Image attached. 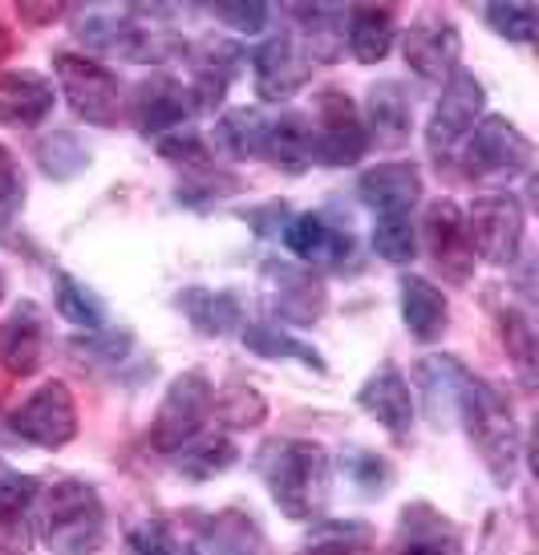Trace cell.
<instances>
[{
	"instance_id": "cell-12",
	"label": "cell",
	"mask_w": 539,
	"mask_h": 555,
	"mask_svg": "<svg viewBox=\"0 0 539 555\" xmlns=\"http://www.w3.org/2000/svg\"><path fill=\"white\" fill-rule=\"evenodd\" d=\"M264 305L272 317L288 324H317L329 309V293H324V280L293 260H268L260 272Z\"/></svg>"
},
{
	"instance_id": "cell-47",
	"label": "cell",
	"mask_w": 539,
	"mask_h": 555,
	"mask_svg": "<svg viewBox=\"0 0 539 555\" xmlns=\"http://www.w3.org/2000/svg\"><path fill=\"white\" fill-rule=\"evenodd\" d=\"M25 203V175L16 167V158L0 146V223L13 219Z\"/></svg>"
},
{
	"instance_id": "cell-9",
	"label": "cell",
	"mask_w": 539,
	"mask_h": 555,
	"mask_svg": "<svg viewBox=\"0 0 539 555\" xmlns=\"http://www.w3.org/2000/svg\"><path fill=\"white\" fill-rule=\"evenodd\" d=\"M524 203L515 199L511 191H491L478 195L466 211V232H471V247L495 268H511L519 260L524 247Z\"/></svg>"
},
{
	"instance_id": "cell-34",
	"label": "cell",
	"mask_w": 539,
	"mask_h": 555,
	"mask_svg": "<svg viewBox=\"0 0 539 555\" xmlns=\"http://www.w3.org/2000/svg\"><path fill=\"white\" fill-rule=\"evenodd\" d=\"M244 345L260 357H280V361H300L308 370L324 373V357L308 345V340L293 337L288 328H277V324H244Z\"/></svg>"
},
{
	"instance_id": "cell-43",
	"label": "cell",
	"mask_w": 539,
	"mask_h": 555,
	"mask_svg": "<svg viewBox=\"0 0 539 555\" xmlns=\"http://www.w3.org/2000/svg\"><path fill=\"white\" fill-rule=\"evenodd\" d=\"M487 25H491L499 37H508L515 46H527L536 37V9L527 0H515V4H487Z\"/></svg>"
},
{
	"instance_id": "cell-39",
	"label": "cell",
	"mask_w": 539,
	"mask_h": 555,
	"mask_svg": "<svg viewBox=\"0 0 539 555\" xmlns=\"http://www.w3.org/2000/svg\"><path fill=\"white\" fill-rule=\"evenodd\" d=\"M211 414H216L228 430H256L264 422V414H268V405H264V398L252 386H228L216 398Z\"/></svg>"
},
{
	"instance_id": "cell-53",
	"label": "cell",
	"mask_w": 539,
	"mask_h": 555,
	"mask_svg": "<svg viewBox=\"0 0 539 555\" xmlns=\"http://www.w3.org/2000/svg\"><path fill=\"white\" fill-rule=\"evenodd\" d=\"M0 296H4V276H0Z\"/></svg>"
},
{
	"instance_id": "cell-30",
	"label": "cell",
	"mask_w": 539,
	"mask_h": 555,
	"mask_svg": "<svg viewBox=\"0 0 539 555\" xmlns=\"http://www.w3.org/2000/svg\"><path fill=\"white\" fill-rule=\"evenodd\" d=\"M179 309L203 337H228L235 328H244V309L235 293H216V288H183Z\"/></svg>"
},
{
	"instance_id": "cell-32",
	"label": "cell",
	"mask_w": 539,
	"mask_h": 555,
	"mask_svg": "<svg viewBox=\"0 0 539 555\" xmlns=\"http://www.w3.org/2000/svg\"><path fill=\"white\" fill-rule=\"evenodd\" d=\"M235 459H240V450L228 434H200L187 447L175 450V470L191 482H207V478L223 475L228 466H235Z\"/></svg>"
},
{
	"instance_id": "cell-10",
	"label": "cell",
	"mask_w": 539,
	"mask_h": 555,
	"mask_svg": "<svg viewBox=\"0 0 539 555\" xmlns=\"http://www.w3.org/2000/svg\"><path fill=\"white\" fill-rule=\"evenodd\" d=\"M57 81L69 109L90 126H114L123 114V86L102 62H90L81 53H57L53 57Z\"/></svg>"
},
{
	"instance_id": "cell-24",
	"label": "cell",
	"mask_w": 539,
	"mask_h": 555,
	"mask_svg": "<svg viewBox=\"0 0 539 555\" xmlns=\"http://www.w3.org/2000/svg\"><path fill=\"white\" fill-rule=\"evenodd\" d=\"M244 62V53L231 46V41H203L191 53V106L195 109H216L228 93L235 69Z\"/></svg>"
},
{
	"instance_id": "cell-40",
	"label": "cell",
	"mask_w": 539,
	"mask_h": 555,
	"mask_svg": "<svg viewBox=\"0 0 539 555\" xmlns=\"http://www.w3.org/2000/svg\"><path fill=\"white\" fill-rule=\"evenodd\" d=\"M130 349H134V337L126 328H102V333L69 340V353L81 357V365H123Z\"/></svg>"
},
{
	"instance_id": "cell-3",
	"label": "cell",
	"mask_w": 539,
	"mask_h": 555,
	"mask_svg": "<svg viewBox=\"0 0 539 555\" xmlns=\"http://www.w3.org/2000/svg\"><path fill=\"white\" fill-rule=\"evenodd\" d=\"M459 422L471 434V447L487 466V475L499 491H508L515 475H519V459H524V430L515 422L511 401L483 377H466L459 393Z\"/></svg>"
},
{
	"instance_id": "cell-41",
	"label": "cell",
	"mask_w": 539,
	"mask_h": 555,
	"mask_svg": "<svg viewBox=\"0 0 539 555\" xmlns=\"http://www.w3.org/2000/svg\"><path fill=\"white\" fill-rule=\"evenodd\" d=\"M373 251L382 256L385 263H410L418 256V232L410 216H389L377 219L373 228Z\"/></svg>"
},
{
	"instance_id": "cell-42",
	"label": "cell",
	"mask_w": 539,
	"mask_h": 555,
	"mask_svg": "<svg viewBox=\"0 0 539 555\" xmlns=\"http://www.w3.org/2000/svg\"><path fill=\"white\" fill-rule=\"evenodd\" d=\"M158 155L167 158V163H175L183 175L216 167V163H211V151H207V142H203L200 134H191V130H170V134H163V139H158Z\"/></svg>"
},
{
	"instance_id": "cell-22",
	"label": "cell",
	"mask_w": 539,
	"mask_h": 555,
	"mask_svg": "<svg viewBox=\"0 0 539 555\" xmlns=\"http://www.w3.org/2000/svg\"><path fill=\"white\" fill-rule=\"evenodd\" d=\"M53 109V81L33 69H9L0 74V126L33 130Z\"/></svg>"
},
{
	"instance_id": "cell-15",
	"label": "cell",
	"mask_w": 539,
	"mask_h": 555,
	"mask_svg": "<svg viewBox=\"0 0 539 555\" xmlns=\"http://www.w3.org/2000/svg\"><path fill=\"white\" fill-rule=\"evenodd\" d=\"M422 235H426V251L442 268V276L462 284V280L475 272V247H471L466 216H462L459 203L434 199L426 207V219H422Z\"/></svg>"
},
{
	"instance_id": "cell-29",
	"label": "cell",
	"mask_w": 539,
	"mask_h": 555,
	"mask_svg": "<svg viewBox=\"0 0 539 555\" xmlns=\"http://www.w3.org/2000/svg\"><path fill=\"white\" fill-rule=\"evenodd\" d=\"M293 21L300 25V53L308 57V65H329L341 57L345 46V13L333 4H312V9H293Z\"/></svg>"
},
{
	"instance_id": "cell-8",
	"label": "cell",
	"mask_w": 539,
	"mask_h": 555,
	"mask_svg": "<svg viewBox=\"0 0 539 555\" xmlns=\"http://www.w3.org/2000/svg\"><path fill=\"white\" fill-rule=\"evenodd\" d=\"M211 405H216V389L207 382V373L187 370L170 382L167 398L158 405L151 426V442L154 450L163 454H175L179 447H187L191 438H200L207 417H211Z\"/></svg>"
},
{
	"instance_id": "cell-49",
	"label": "cell",
	"mask_w": 539,
	"mask_h": 555,
	"mask_svg": "<svg viewBox=\"0 0 539 555\" xmlns=\"http://www.w3.org/2000/svg\"><path fill=\"white\" fill-rule=\"evenodd\" d=\"M33 540V515H0V555H25Z\"/></svg>"
},
{
	"instance_id": "cell-33",
	"label": "cell",
	"mask_w": 539,
	"mask_h": 555,
	"mask_svg": "<svg viewBox=\"0 0 539 555\" xmlns=\"http://www.w3.org/2000/svg\"><path fill=\"white\" fill-rule=\"evenodd\" d=\"M53 305L81 333H102L106 328V305L93 296V288H86L69 272H57V280H53Z\"/></svg>"
},
{
	"instance_id": "cell-19",
	"label": "cell",
	"mask_w": 539,
	"mask_h": 555,
	"mask_svg": "<svg viewBox=\"0 0 539 555\" xmlns=\"http://www.w3.org/2000/svg\"><path fill=\"white\" fill-rule=\"evenodd\" d=\"M357 195L365 207L377 211V219L410 216L422 199V175L414 163H382L357 179Z\"/></svg>"
},
{
	"instance_id": "cell-7",
	"label": "cell",
	"mask_w": 539,
	"mask_h": 555,
	"mask_svg": "<svg viewBox=\"0 0 539 555\" xmlns=\"http://www.w3.org/2000/svg\"><path fill=\"white\" fill-rule=\"evenodd\" d=\"M308 126H312V163L321 167H354L370 151V130L349 93L321 90L317 118H308Z\"/></svg>"
},
{
	"instance_id": "cell-46",
	"label": "cell",
	"mask_w": 539,
	"mask_h": 555,
	"mask_svg": "<svg viewBox=\"0 0 539 555\" xmlns=\"http://www.w3.org/2000/svg\"><path fill=\"white\" fill-rule=\"evenodd\" d=\"M211 13L244 37H256L268 25V4H260V0H228V4H216Z\"/></svg>"
},
{
	"instance_id": "cell-37",
	"label": "cell",
	"mask_w": 539,
	"mask_h": 555,
	"mask_svg": "<svg viewBox=\"0 0 539 555\" xmlns=\"http://www.w3.org/2000/svg\"><path fill=\"white\" fill-rule=\"evenodd\" d=\"M499 337H503L508 361L515 365L519 382H524V386L531 389V386H536L539 349H536V328H531V321H527V312H519V309L499 312Z\"/></svg>"
},
{
	"instance_id": "cell-26",
	"label": "cell",
	"mask_w": 539,
	"mask_h": 555,
	"mask_svg": "<svg viewBox=\"0 0 539 555\" xmlns=\"http://www.w3.org/2000/svg\"><path fill=\"white\" fill-rule=\"evenodd\" d=\"M401 321L410 328V337L434 340L447 333L450 305L442 288L426 276H401Z\"/></svg>"
},
{
	"instance_id": "cell-21",
	"label": "cell",
	"mask_w": 539,
	"mask_h": 555,
	"mask_svg": "<svg viewBox=\"0 0 539 555\" xmlns=\"http://www.w3.org/2000/svg\"><path fill=\"white\" fill-rule=\"evenodd\" d=\"M41 353H46V321L37 305L25 300L0 321V370L13 377H33L41 370Z\"/></svg>"
},
{
	"instance_id": "cell-50",
	"label": "cell",
	"mask_w": 539,
	"mask_h": 555,
	"mask_svg": "<svg viewBox=\"0 0 539 555\" xmlns=\"http://www.w3.org/2000/svg\"><path fill=\"white\" fill-rule=\"evenodd\" d=\"M240 219H247V223L256 228V235L272 240V235H284V228H288V207H284V203H268V207H247V211H240Z\"/></svg>"
},
{
	"instance_id": "cell-48",
	"label": "cell",
	"mask_w": 539,
	"mask_h": 555,
	"mask_svg": "<svg viewBox=\"0 0 539 555\" xmlns=\"http://www.w3.org/2000/svg\"><path fill=\"white\" fill-rule=\"evenodd\" d=\"M130 555H179L170 540V527L163 519H151L139 531H130Z\"/></svg>"
},
{
	"instance_id": "cell-2",
	"label": "cell",
	"mask_w": 539,
	"mask_h": 555,
	"mask_svg": "<svg viewBox=\"0 0 539 555\" xmlns=\"http://www.w3.org/2000/svg\"><path fill=\"white\" fill-rule=\"evenodd\" d=\"M33 535L53 555H98L106 543L102 494L81 478H57L33 503Z\"/></svg>"
},
{
	"instance_id": "cell-14",
	"label": "cell",
	"mask_w": 539,
	"mask_h": 555,
	"mask_svg": "<svg viewBox=\"0 0 539 555\" xmlns=\"http://www.w3.org/2000/svg\"><path fill=\"white\" fill-rule=\"evenodd\" d=\"M308 78H312V65L300 53L293 33H277L252 49V81L260 102H288L296 90H305Z\"/></svg>"
},
{
	"instance_id": "cell-44",
	"label": "cell",
	"mask_w": 539,
	"mask_h": 555,
	"mask_svg": "<svg viewBox=\"0 0 539 555\" xmlns=\"http://www.w3.org/2000/svg\"><path fill=\"white\" fill-rule=\"evenodd\" d=\"M41 494V482L21 475L9 463H0V515H33V503Z\"/></svg>"
},
{
	"instance_id": "cell-35",
	"label": "cell",
	"mask_w": 539,
	"mask_h": 555,
	"mask_svg": "<svg viewBox=\"0 0 539 555\" xmlns=\"http://www.w3.org/2000/svg\"><path fill=\"white\" fill-rule=\"evenodd\" d=\"M268 139V114L264 109H231L216 126V142L231 158H260Z\"/></svg>"
},
{
	"instance_id": "cell-27",
	"label": "cell",
	"mask_w": 539,
	"mask_h": 555,
	"mask_svg": "<svg viewBox=\"0 0 539 555\" xmlns=\"http://www.w3.org/2000/svg\"><path fill=\"white\" fill-rule=\"evenodd\" d=\"M264 163L300 175L312 167V126L305 114L284 109L280 118H268V139H264Z\"/></svg>"
},
{
	"instance_id": "cell-25",
	"label": "cell",
	"mask_w": 539,
	"mask_h": 555,
	"mask_svg": "<svg viewBox=\"0 0 539 555\" xmlns=\"http://www.w3.org/2000/svg\"><path fill=\"white\" fill-rule=\"evenodd\" d=\"M365 114H370V139L385 142V146H398V142L410 139L414 130V102L401 81H377L370 86V102H365Z\"/></svg>"
},
{
	"instance_id": "cell-28",
	"label": "cell",
	"mask_w": 539,
	"mask_h": 555,
	"mask_svg": "<svg viewBox=\"0 0 539 555\" xmlns=\"http://www.w3.org/2000/svg\"><path fill=\"white\" fill-rule=\"evenodd\" d=\"M394 37H398V29H394V13L385 4H361V9L345 13V41L361 65L385 62L394 49Z\"/></svg>"
},
{
	"instance_id": "cell-1",
	"label": "cell",
	"mask_w": 539,
	"mask_h": 555,
	"mask_svg": "<svg viewBox=\"0 0 539 555\" xmlns=\"http://www.w3.org/2000/svg\"><path fill=\"white\" fill-rule=\"evenodd\" d=\"M260 475L264 487L272 491V503L296 524H308L312 515H321L329 491H333V459L321 442H308V438L268 442L260 450Z\"/></svg>"
},
{
	"instance_id": "cell-13",
	"label": "cell",
	"mask_w": 539,
	"mask_h": 555,
	"mask_svg": "<svg viewBox=\"0 0 539 555\" xmlns=\"http://www.w3.org/2000/svg\"><path fill=\"white\" fill-rule=\"evenodd\" d=\"M459 53H462V37L459 25L450 21L447 13H418L410 21V29L401 37V57L414 69L418 78L426 81H442L459 69Z\"/></svg>"
},
{
	"instance_id": "cell-17",
	"label": "cell",
	"mask_w": 539,
	"mask_h": 555,
	"mask_svg": "<svg viewBox=\"0 0 539 555\" xmlns=\"http://www.w3.org/2000/svg\"><path fill=\"white\" fill-rule=\"evenodd\" d=\"M357 405H361L373 422H382L394 438H406L410 426H414V393H410V382H406L398 373V365H389V361L377 365V370L361 382Z\"/></svg>"
},
{
	"instance_id": "cell-45",
	"label": "cell",
	"mask_w": 539,
	"mask_h": 555,
	"mask_svg": "<svg viewBox=\"0 0 539 555\" xmlns=\"http://www.w3.org/2000/svg\"><path fill=\"white\" fill-rule=\"evenodd\" d=\"M345 475H349V482H354L361 494H382L385 487H389V478H394V470L385 466L382 454H370V450H354V454H345Z\"/></svg>"
},
{
	"instance_id": "cell-6",
	"label": "cell",
	"mask_w": 539,
	"mask_h": 555,
	"mask_svg": "<svg viewBox=\"0 0 539 555\" xmlns=\"http://www.w3.org/2000/svg\"><path fill=\"white\" fill-rule=\"evenodd\" d=\"M483 102H487L483 81L471 69H454L447 86H442V98H438V106L431 114V126H426V151H431L438 167H450L459 158L466 134L478 126Z\"/></svg>"
},
{
	"instance_id": "cell-31",
	"label": "cell",
	"mask_w": 539,
	"mask_h": 555,
	"mask_svg": "<svg viewBox=\"0 0 539 555\" xmlns=\"http://www.w3.org/2000/svg\"><path fill=\"white\" fill-rule=\"evenodd\" d=\"M203 555H264L260 527L244 511H223L211 524L203 527L200 535Z\"/></svg>"
},
{
	"instance_id": "cell-11",
	"label": "cell",
	"mask_w": 539,
	"mask_h": 555,
	"mask_svg": "<svg viewBox=\"0 0 539 555\" xmlns=\"http://www.w3.org/2000/svg\"><path fill=\"white\" fill-rule=\"evenodd\" d=\"M9 430L41 450H62L77 438V401L65 382H46L9 414Z\"/></svg>"
},
{
	"instance_id": "cell-18",
	"label": "cell",
	"mask_w": 539,
	"mask_h": 555,
	"mask_svg": "<svg viewBox=\"0 0 539 555\" xmlns=\"http://www.w3.org/2000/svg\"><path fill=\"white\" fill-rule=\"evenodd\" d=\"M280 240L305 268H341V263L349 260V251H354L349 232L341 223H329L317 211L288 219V228H284Z\"/></svg>"
},
{
	"instance_id": "cell-36",
	"label": "cell",
	"mask_w": 539,
	"mask_h": 555,
	"mask_svg": "<svg viewBox=\"0 0 539 555\" xmlns=\"http://www.w3.org/2000/svg\"><path fill=\"white\" fill-rule=\"evenodd\" d=\"M373 531L361 519H324L312 524L305 540V555H361L370 552Z\"/></svg>"
},
{
	"instance_id": "cell-51",
	"label": "cell",
	"mask_w": 539,
	"mask_h": 555,
	"mask_svg": "<svg viewBox=\"0 0 539 555\" xmlns=\"http://www.w3.org/2000/svg\"><path fill=\"white\" fill-rule=\"evenodd\" d=\"M21 16H25V21H37V25H41V21H57V16H62V4H46V9L21 4Z\"/></svg>"
},
{
	"instance_id": "cell-20",
	"label": "cell",
	"mask_w": 539,
	"mask_h": 555,
	"mask_svg": "<svg viewBox=\"0 0 539 555\" xmlns=\"http://www.w3.org/2000/svg\"><path fill=\"white\" fill-rule=\"evenodd\" d=\"M471 373L459 365V357H422L414 370V386L422 393V410L438 430L459 422V393Z\"/></svg>"
},
{
	"instance_id": "cell-4",
	"label": "cell",
	"mask_w": 539,
	"mask_h": 555,
	"mask_svg": "<svg viewBox=\"0 0 539 555\" xmlns=\"http://www.w3.org/2000/svg\"><path fill=\"white\" fill-rule=\"evenodd\" d=\"M74 33L98 53L123 57V62H163L175 41L163 29H154V21L139 9H106L93 4L86 13L74 16Z\"/></svg>"
},
{
	"instance_id": "cell-23",
	"label": "cell",
	"mask_w": 539,
	"mask_h": 555,
	"mask_svg": "<svg viewBox=\"0 0 539 555\" xmlns=\"http://www.w3.org/2000/svg\"><path fill=\"white\" fill-rule=\"evenodd\" d=\"M394 555H462V535L442 511H434L431 503H414L401 511Z\"/></svg>"
},
{
	"instance_id": "cell-38",
	"label": "cell",
	"mask_w": 539,
	"mask_h": 555,
	"mask_svg": "<svg viewBox=\"0 0 539 555\" xmlns=\"http://www.w3.org/2000/svg\"><path fill=\"white\" fill-rule=\"evenodd\" d=\"M37 163H41V170H46L49 179H74V175H81V170L90 167V151L69 130H53V134H46V139L37 142Z\"/></svg>"
},
{
	"instance_id": "cell-16",
	"label": "cell",
	"mask_w": 539,
	"mask_h": 555,
	"mask_svg": "<svg viewBox=\"0 0 539 555\" xmlns=\"http://www.w3.org/2000/svg\"><path fill=\"white\" fill-rule=\"evenodd\" d=\"M134 126H139V134H170V130H179V126L191 118V90H187L179 78H170V74H151L146 81H139V90H134Z\"/></svg>"
},
{
	"instance_id": "cell-52",
	"label": "cell",
	"mask_w": 539,
	"mask_h": 555,
	"mask_svg": "<svg viewBox=\"0 0 539 555\" xmlns=\"http://www.w3.org/2000/svg\"><path fill=\"white\" fill-rule=\"evenodd\" d=\"M9 49H13V37H9V29H4V25H0V62H4V57H9Z\"/></svg>"
},
{
	"instance_id": "cell-5",
	"label": "cell",
	"mask_w": 539,
	"mask_h": 555,
	"mask_svg": "<svg viewBox=\"0 0 539 555\" xmlns=\"http://www.w3.org/2000/svg\"><path fill=\"white\" fill-rule=\"evenodd\" d=\"M459 155L462 167H466V179H475V183H511V179L531 170L536 146L527 142V134L515 122H508L503 114H491L466 134Z\"/></svg>"
}]
</instances>
